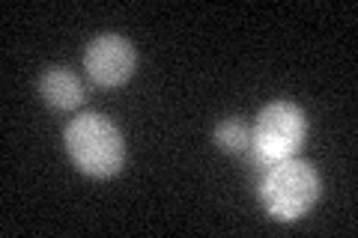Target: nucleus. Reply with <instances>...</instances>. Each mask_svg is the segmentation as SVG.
Masks as SVG:
<instances>
[{"label":"nucleus","instance_id":"f03ea898","mask_svg":"<svg viewBox=\"0 0 358 238\" xmlns=\"http://www.w3.org/2000/svg\"><path fill=\"white\" fill-rule=\"evenodd\" d=\"M254 194L268 218L281 223H293L317 206V200L322 194V182L317 170L296 155L266 167L260 182L254 185Z\"/></svg>","mask_w":358,"mask_h":238},{"label":"nucleus","instance_id":"f257e3e1","mask_svg":"<svg viewBox=\"0 0 358 238\" xmlns=\"http://www.w3.org/2000/svg\"><path fill=\"white\" fill-rule=\"evenodd\" d=\"M251 149L245 152V164L251 173V185L260 182L266 167H272L287 158H296L308 137V117L293 101H268L257 113L251 126Z\"/></svg>","mask_w":358,"mask_h":238},{"label":"nucleus","instance_id":"39448f33","mask_svg":"<svg viewBox=\"0 0 358 238\" xmlns=\"http://www.w3.org/2000/svg\"><path fill=\"white\" fill-rule=\"evenodd\" d=\"M39 96L51 110L57 113H72L87 101V87L81 84V77L69 72L66 66H51L39 75Z\"/></svg>","mask_w":358,"mask_h":238},{"label":"nucleus","instance_id":"20e7f679","mask_svg":"<svg viewBox=\"0 0 358 238\" xmlns=\"http://www.w3.org/2000/svg\"><path fill=\"white\" fill-rule=\"evenodd\" d=\"M84 69L90 81L99 87H122L126 81H131L134 69H138V54H134V45L126 36L102 33L87 45Z\"/></svg>","mask_w":358,"mask_h":238},{"label":"nucleus","instance_id":"7ed1b4c3","mask_svg":"<svg viewBox=\"0 0 358 238\" xmlns=\"http://www.w3.org/2000/svg\"><path fill=\"white\" fill-rule=\"evenodd\" d=\"M63 143L72 164L93 179L117 176L126 161L122 134L102 113H78L63 131Z\"/></svg>","mask_w":358,"mask_h":238},{"label":"nucleus","instance_id":"423d86ee","mask_svg":"<svg viewBox=\"0 0 358 238\" xmlns=\"http://www.w3.org/2000/svg\"><path fill=\"white\" fill-rule=\"evenodd\" d=\"M251 126L245 122L242 117H230V119H224L218 122V128H215V146L221 152H227V155H245L251 149Z\"/></svg>","mask_w":358,"mask_h":238}]
</instances>
